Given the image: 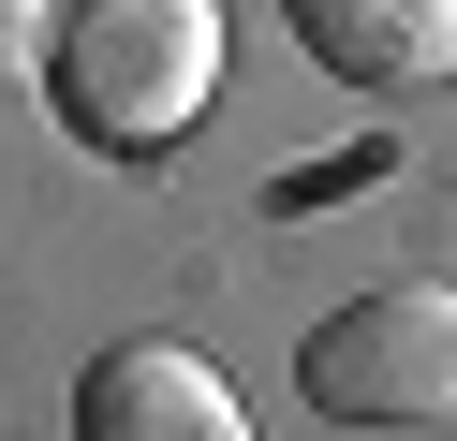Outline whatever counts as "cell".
Returning a JSON list of instances; mask_svg holds the SVG:
<instances>
[{
    "mask_svg": "<svg viewBox=\"0 0 457 441\" xmlns=\"http://www.w3.org/2000/svg\"><path fill=\"white\" fill-rule=\"evenodd\" d=\"M45 45H60V0H0V88H30Z\"/></svg>",
    "mask_w": 457,
    "mask_h": 441,
    "instance_id": "cell-5",
    "label": "cell"
},
{
    "mask_svg": "<svg viewBox=\"0 0 457 441\" xmlns=\"http://www.w3.org/2000/svg\"><path fill=\"white\" fill-rule=\"evenodd\" d=\"M45 88L89 147H178L221 88V0H60V45H45Z\"/></svg>",
    "mask_w": 457,
    "mask_h": 441,
    "instance_id": "cell-1",
    "label": "cell"
},
{
    "mask_svg": "<svg viewBox=\"0 0 457 441\" xmlns=\"http://www.w3.org/2000/svg\"><path fill=\"white\" fill-rule=\"evenodd\" d=\"M295 382H310V412H339V427H443L457 412V294L443 280L354 294V309L295 353Z\"/></svg>",
    "mask_w": 457,
    "mask_h": 441,
    "instance_id": "cell-2",
    "label": "cell"
},
{
    "mask_svg": "<svg viewBox=\"0 0 457 441\" xmlns=\"http://www.w3.org/2000/svg\"><path fill=\"white\" fill-rule=\"evenodd\" d=\"M74 441H251V412L192 339H119L74 382Z\"/></svg>",
    "mask_w": 457,
    "mask_h": 441,
    "instance_id": "cell-3",
    "label": "cell"
},
{
    "mask_svg": "<svg viewBox=\"0 0 457 441\" xmlns=\"http://www.w3.org/2000/svg\"><path fill=\"white\" fill-rule=\"evenodd\" d=\"M295 45L339 88H457V0H295Z\"/></svg>",
    "mask_w": 457,
    "mask_h": 441,
    "instance_id": "cell-4",
    "label": "cell"
}]
</instances>
